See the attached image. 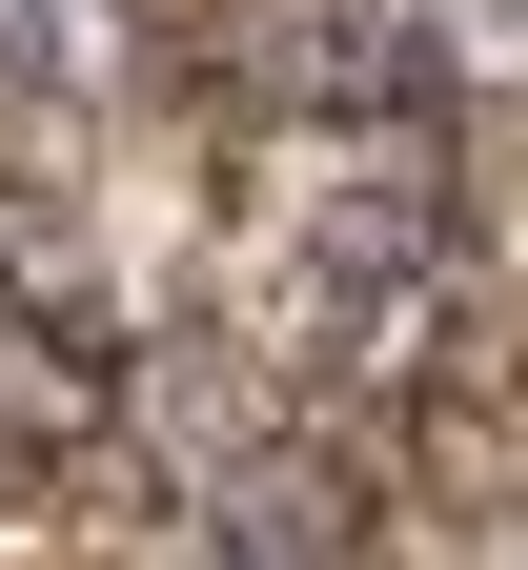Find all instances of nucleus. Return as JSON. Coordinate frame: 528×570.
<instances>
[{
    "mask_svg": "<svg viewBox=\"0 0 528 570\" xmlns=\"http://www.w3.org/2000/svg\"><path fill=\"white\" fill-rule=\"evenodd\" d=\"M203 570H407V510H387V469L346 449V428H285V449H245L203 489Z\"/></svg>",
    "mask_w": 528,
    "mask_h": 570,
    "instance_id": "obj_1",
    "label": "nucleus"
},
{
    "mask_svg": "<svg viewBox=\"0 0 528 570\" xmlns=\"http://www.w3.org/2000/svg\"><path fill=\"white\" fill-rule=\"evenodd\" d=\"M82 21H102L122 61H183V41H223V21H245V0H82Z\"/></svg>",
    "mask_w": 528,
    "mask_h": 570,
    "instance_id": "obj_2",
    "label": "nucleus"
}]
</instances>
